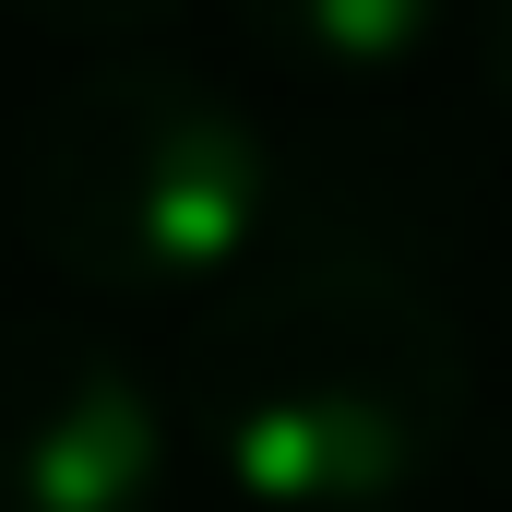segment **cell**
<instances>
[{
  "mask_svg": "<svg viewBox=\"0 0 512 512\" xmlns=\"http://www.w3.org/2000/svg\"><path fill=\"white\" fill-rule=\"evenodd\" d=\"M465 405L477 370L441 298L358 251L239 274L179 346V417L251 512H393L465 441Z\"/></svg>",
  "mask_w": 512,
  "mask_h": 512,
  "instance_id": "6da1fadb",
  "label": "cell"
},
{
  "mask_svg": "<svg viewBox=\"0 0 512 512\" xmlns=\"http://www.w3.org/2000/svg\"><path fill=\"white\" fill-rule=\"evenodd\" d=\"M24 239L96 298H191L251 274V251L286 227V167L203 72L108 48L84 60L36 120L12 167Z\"/></svg>",
  "mask_w": 512,
  "mask_h": 512,
  "instance_id": "7a4b0ae2",
  "label": "cell"
},
{
  "mask_svg": "<svg viewBox=\"0 0 512 512\" xmlns=\"http://www.w3.org/2000/svg\"><path fill=\"white\" fill-rule=\"evenodd\" d=\"M167 405L108 334L12 310L0 322V512H155Z\"/></svg>",
  "mask_w": 512,
  "mask_h": 512,
  "instance_id": "3957f363",
  "label": "cell"
},
{
  "mask_svg": "<svg viewBox=\"0 0 512 512\" xmlns=\"http://www.w3.org/2000/svg\"><path fill=\"white\" fill-rule=\"evenodd\" d=\"M239 48H262L274 72H310V84H370V72H405L453 0H227Z\"/></svg>",
  "mask_w": 512,
  "mask_h": 512,
  "instance_id": "277c9868",
  "label": "cell"
},
{
  "mask_svg": "<svg viewBox=\"0 0 512 512\" xmlns=\"http://www.w3.org/2000/svg\"><path fill=\"white\" fill-rule=\"evenodd\" d=\"M48 36H72V48H143V36H167L191 0H24Z\"/></svg>",
  "mask_w": 512,
  "mask_h": 512,
  "instance_id": "5b68a950",
  "label": "cell"
},
{
  "mask_svg": "<svg viewBox=\"0 0 512 512\" xmlns=\"http://www.w3.org/2000/svg\"><path fill=\"white\" fill-rule=\"evenodd\" d=\"M477 72H489V96L512 108V0H477Z\"/></svg>",
  "mask_w": 512,
  "mask_h": 512,
  "instance_id": "8992f818",
  "label": "cell"
}]
</instances>
